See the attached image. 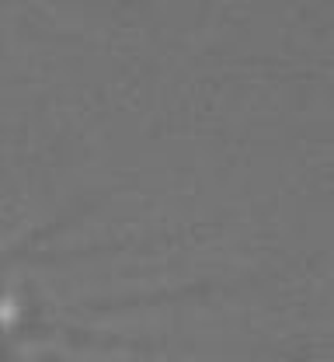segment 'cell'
Instances as JSON below:
<instances>
[{
    "label": "cell",
    "mask_w": 334,
    "mask_h": 362,
    "mask_svg": "<svg viewBox=\"0 0 334 362\" xmlns=\"http://www.w3.org/2000/svg\"><path fill=\"white\" fill-rule=\"evenodd\" d=\"M0 362H7V334H4V317H0Z\"/></svg>",
    "instance_id": "1"
}]
</instances>
